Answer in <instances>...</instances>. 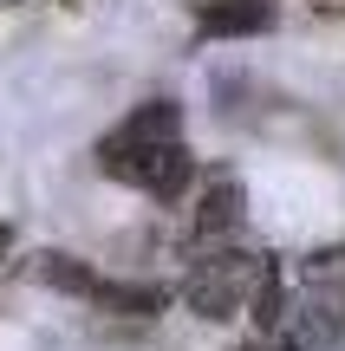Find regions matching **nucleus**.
<instances>
[{
  "mask_svg": "<svg viewBox=\"0 0 345 351\" xmlns=\"http://www.w3.org/2000/svg\"><path fill=\"white\" fill-rule=\"evenodd\" d=\"M267 267L274 261L241 254V247H202L195 267H189V280H182V300H189V313H202V319H235V313L254 306Z\"/></svg>",
  "mask_w": 345,
  "mask_h": 351,
  "instance_id": "1",
  "label": "nucleus"
},
{
  "mask_svg": "<svg viewBox=\"0 0 345 351\" xmlns=\"http://www.w3.org/2000/svg\"><path fill=\"white\" fill-rule=\"evenodd\" d=\"M104 169L117 176V182H130V189H150V195H163V202H176L182 189H189V176H195V156L182 150V137H169V143H104Z\"/></svg>",
  "mask_w": 345,
  "mask_h": 351,
  "instance_id": "2",
  "label": "nucleus"
},
{
  "mask_svg": "<svg viewBox=\"0 0 345 351\" xmlns=\"http://www.w3.org/2000/svg\"><path fill=\"white\" fill-rule=\"evenodd\" d=\"M241 221V182H235L228 169L209 176V189L195 195V215H189V234L202 241V247H222V234Z\"/></svg>",
  "mask_w": 345,
  "mask_h": 351,
  "instance_id": "3",
  "label": "nucleus"
},
{
  "mask_svg": "<svg viewBox=\"0 0 345 351\" xmlns=\"http://www.w3.org/2000/svg\"><path fill=\"white\" fill-rule=\"evenodd\" d=\"M195 20H202V33H267L274 26V0H202L195 7Z\"/></svg>",
  "mask_w": 345,
  "mask_h": 351,
  "instance_id": "4",
  "label": "nucleus"
},
{
  "mask_svg": "<svg viewBox=\"0 0 345 351\" xmlns=\"http://www.w3.org/2000/svg\"><path fill=\"white\" fill-rule=\"evenodd\" d=\"M169 137H182V111L169 98H156V104H143V111H130L104 143H169Z\"/></svg>",
  "mask_w": 345,
  "mask_h": 351,
  "instance_id": "5",
  "label": "nucleus"
},
{
  "mask_svg": "<svg viewBox=\"0 0 345 351\" xmlns=\"http://www.w3.org/2000/svg\"><path fill=\"white\" fill-rule=\"evenodd\" d=\"M98 306H111V313H124V319H150L156 306H163V293L156 287H130V280H104Z\"/></svg>",
  "mask_w": 345,
  "mask_h": 351,
  "instance_id": "6",
  "label": "nucleus"
},
{
  "mask_svg": "<svg viewBox=\"0 0 345 351\" xmlns=\"http://www.w3.org/2000/svg\"><path fill=\"white\" fill-rule=\"evenodd\" d=\"M39 280H52L59 293H78V300H98V287H104V280L91 274V267L65 261V254H46V261H39Z\"/></svg>",
  "mask_w": 345,
  "mask_h": 351,
  "instance_id": "7",
  "label": "nucleus"
},
{
  "mask_svg": "<svg viewBox=\"0 0 345 351\" xmlns=\"http://www.w3.org/2000/svg\"><path fill=\"white\" fill-rule=\"evenodd\" d=\"M7 241H13V234H7V228H0V261H7Z\"/></svg>",
  "mask_w": 345,
  "mask_h": 351,
  "instance_id": "8",
  "label": "nucleus"
},
{
  "mask_svg": "<svg viewBox=\"0 0 345 351\" xmlns=\"http://www.w3.org/2000/svg\"><path fill=\"white\" fill-rule=\"evenodd\" d=\"M241 351H274V345H241Z\"/></svg>",
  "mask_w": 345,
  "mask_h": 351,
  "instance_id": "9",
  "label": "nucleus"
}]
</instances>
